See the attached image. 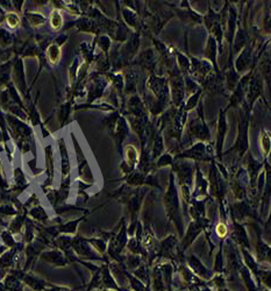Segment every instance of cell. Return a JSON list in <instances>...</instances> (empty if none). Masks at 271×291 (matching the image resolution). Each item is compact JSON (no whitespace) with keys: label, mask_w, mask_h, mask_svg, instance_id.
Wrapping results in <instances>:
<instances>
[{"label":"cell","mask_w":271,"mask_h":291,"mask_svg":"<svg viewBox=\"0 0 271 291\" xmlns=\"http://www.w3.org/2000/svg\"><path fill=\"white\" fill-rule=\"evenodd\" d=\"M47 56H48L49 61L53 63V64H56L59 61V58H61V49H59L58 46L52 45L49 46V48L47 49Z\"/></svg>","instance_id":"1"},{"label":"cell","mask_w":271,"mask_h":291,"mask_svg":"<svg viewBox=\"0 0 271 291\" xmlns=\"http://www.w3.org/2000/svg\"><path fill=\"white\" fill-rule=\"evenodd\" d=\"M217 232H218V234L220 236H223L226 234V232H227V230H226V227H225V225H219L218 227H217Z\"/></svg>","instance_id":"4"},{"label":"cell","mask_w":271,"mask_h":291,"mask_svg":"<svg viewBox=\"0 0 271 291\" xmlns=\"http://www.w3.org/2000/svg\"><path fill=\"white\" fill-rule=\"evenodd\" d=\"M50 23H52V27L54 29L61 28L62 26V15L59 14L58 11H54L50 15Z\"/></svg>","instance_id":"2"},{"label":"cell","mask_w":271,"mask_h":291,"mask_svg":"<svg viewBox=\"0 0 271 291\" xmlns=\"http://www.w3.org/2000/svg\"><path fill=\"white\" fill-rule=\"evenodd\" d=\"M6 22H7V25L9 26V27L14 28L19 25L20 19H19V16L15 14V13H9V14L6 16Z\"/></svg>","instance_id":"3"}]
</instances>
